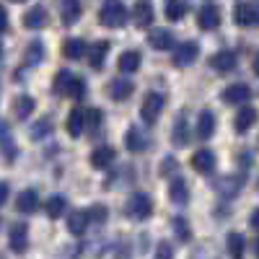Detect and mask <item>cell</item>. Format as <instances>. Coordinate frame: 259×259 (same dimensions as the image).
Wrapping results in <instances>:
<instances>
[{
    "label": "cell",
    "mask_w": 259,
    "mask_h": 259,
    "mask_svg": "<svg viewBox=\"0 0 259 259\" xmlns=\"http://www.w3.org/2000/svg\"><path fill=\"white\" fill-rule=\"evenodd\" d=\"M124 212H127V218H133V221H145V218H150V212H153V202H150V197L145 192H133L124 202Z\"/></svg>",
    "instance_id": "obj_1"
},
{
    "label": "cell",
    "mask_w": 259,
    "mask_h": 259,
    "mask_svg": "<svg viewBox=\"0 0 259 259\" xmlns=\"http://www.w3.org/2000/svg\"><path fill=\"white\" fill-rule=\"evenodd\" d=\"M99 21H101V26L119 29L127 21V8L119 3V0H106V3L101 6V11H99Z\"/></svg>",
    "instance_id": "obj_2"
},
{
    "label": "cell",
    "mask_w": 259,
    "mask_h": 259,
    "mask_svg": "<svg viewBox=\"0 0 259 259\" xmlns=\"http://www.w3.org/2000/svg\"><path fill=\"white\" fill-rule=\"evenodd\" d=\"M161 109H163V96L161 94H148L145 99H143V106H140V117H143V122H148V124H153L158 117H161Z\"/></svg>",
    "instance_id": "obj_3"
},
{
    "label": "cell",
    "mask_w": 259,
    "mask_h": 259,
    "mask_svg": "<svg viewBox=\"0 0 259 259\" xmlns=\"http://www.w3.org/2000/svg\"><path fill=\"white\" fill-rule=\"evenodd\" d=\"M200 55V47H197V41H184V45L174 47V65L177 68H187V65H192L194 60H197Z\"/></svg>",
    "instance_id": "obj_4"
},
{
    "label": "cell",
    "mask_w": 259,
    "mask_h": 259,
    "mask_svg": "<svg viewBox=\"0 0 259 259\" xmlns=\"http://www.w3.org/2000/svg\"><path fill=\"white\" fill-rule=\"evenodd\" d=\"M197 24H200V29H205V31L218 29V24H221V11H218V6H212V3L202 6V8H200V16H197Z\"/></svg>",
    "instance_id": "obj_5"
},
{
    "label": "cell",
    "mask_w": 259,
    "mask_h": 259,
    "mask_svg": "<svg viewBox=\"0 0 259 259\" xmlns=\"http://www.w3.org/2000/svg\"><path fill=\"white\" fill-rule=\"evenodd\" d=\"M192 166H194V171H200V174H210V171L215 168L212 150H207V148L194 150V153H192Z\"/></svg>",
    "instance_id": "obj_6"
},
{
    "label": "cell",
    "mask_w": 259,
    "mask_h": 259,
    "mask_svg": "<svg viewBox=\"0 0 259 259\" xmlns=\"http://www.w3.org/2000/svg\"><path fill=\"white\" fill-rule=\"evenodd\" d=\"M0 153H3L8 161H16L18 156V148H16V140L11 135V127L6 122H0Z\"/></svg>",
    "instance_id": "obj_7"
},
{
    "label": "cell",
    "mask_w": 259,
    "mask_h": 259,
    "mask_svg": "<svg viewBox=\"0 0 259 259\" xmlns=\"http://www.w3.org/2000/svg\"><path fill=\"white\" fill-rule=\"evenodd\" d=\"M249 96H251V89L246 83H233V85H228V89L223 91V101L226 104H246Z\"/></svg>",
    "instance_id": "obj_8"
},
{
    "label": "cell",
    "mask_w": 259,
    "mask_h": 259,
    "mask_svg": "<svg viewBox=\"0 0 259 259\" xmlns=\"http://www.w3.org/2000/svg\"><path fill=\"white\" fill-rule=\"evenodd\" d=\"M133 18H135L138 26L148 29L153 24V3H150V0H138L135 8H133Z\"/></svg>",
    "instance_id": "obj_9"
},
{
    "label": "cell",
    "mask_w": 259,
    "mask_h": 259,
    "mask_svg": "<svg viewBox=\"0 0 259 259\" xmlns=\"http://www.w3.org/2000/svg\"><path fill=\"white\" fill-rule=\"evenodd\" d=\"M8 241H11V249H13L16 254H21V251L26 249V244H29V228H26L24 223H16V226H11Z\"/></svg>",
    "instance_id": "obj_10"
},
{
    "label": "cell",
    "mask_w": 259,
    "mask_h": 259,
    "mask_svg": "<svg viewBox=\"0 0 259 259\" xmlns=\"http://www.w3.org/2000/svg\"><path fill=\"white\" fill-rule=\"evenodd\" d=\"M254 122H256V109L254 106H244V109H239L236 112V119H233V127H236V133H249V130L254 127Z\"/></svg>",
    "instance_id": "obj_11"
},
{
    "label": "cell",
    "mask_w": 259,
    "mask_h": 259,
    "mask_svg": "<svg viewBox=\"0 0 259 259\" xmlns=\"http://www.w3.org/2000/svg\"><path fill=\"white\" fill-rule=\"evenodd\" d=\"M89 212L85 210H73V212H68V231L73 233V236H83L85 233V228H89Z\"/></svg>",
    "instance_id": "obj_12"
},
{
    "label": "cell",
    "mask_w": 259,
    "mask_h": 259,
    "mask_svg": "<svg viewBox=\"0 0 259 259\" xmlns=\"http://www.w3.org/2000/svg\"><path fill=\"white\" fill-rule=\"evenodd\" d=\"M65 127H68V133H70V138H80L83 135V130H85V109H73L70 114H68V122H65Z\"/></svg>",
    "instance_id": "obj_13"
},
{
    "label": "cell",
    "mask_w": 259,
    "mask_h": 259,
    "mask_svg": "<svg viewBox=\"0 0 259 259\" xmlns=\"http://www.w3.org/2000/svg\"><path fill=\"white\" fill-rule=\"evenodd\" d=\"M210 68H215L218 73L233 70V68H236V55H233L231 50H223V52H218V55H212V57H210Z\"/></svg>",
    "instance_id": "obj_14"
},
{
    "label": "cell",
    "mask_w": 259,
    "mask_h": 259,
    "mask_svg": "<svg viewBox=\"0 0 259 259\" xmlns=\"http://www.w3.org/2000/svg\"><path fill=\"white\" fill-rule=\"evenodd\" d=\"M148 45L153 50H171L174 47V36H171V31H166V29H153L148 34Z\"/></svg>",
    "instance_id": "obj_15"
},
{
    "label": "cell",
    "mask_w": 259,
    "mask_h": 259,
    "mask_svg": "<svg viewBox=\"0 0 259 259\" xmlns=\"http://www.w3.org/2000/svg\"><path fill=\"white\" fill-rule=\"evenodd\" d=\"M124 145H127L130 153H143V150H145V135H143V130L130 127L127 135H124Z\"/></svg>",
    "instance_id": "obj_16"
},
{
    "label": "cell",
    "mask_w": 259,
    "mask_h": 259,
    "mask_svg": "<svg viewBox=\"0 0 259 259\" xmlns=\"http://www.w3.org/2000/svg\"><path fill=\"white\" fill-rule=\"evenodd\" d=\"M106 52H109V41H94V45L89 47V65L94 70H99L104 65V57Z\"/></svg>",
    "instance_id": "obj_17"
},
{
    "label": "cell",
    "mask_w": 259,
    "mask_h": 259,
    "mask_svg": "<svg viewBox=\"0 0 259 259\" xmlns=\"http://www.w3.org/2000/svg\"><path fill=\"white\" fill-rule=\"evenodd\" d=\"M233 21H236L239 26H251V24H254V8H251V3H246V0L236 3V8H233Z\"/></svg>",
    "instance_id": "obj_18"
},
{
    "label": "cell",
    "mask_w": 259,
    "mask_h": 259,
    "mask_svg": "<svg viewBox=\"0 0 259 259\" xmlns=\"http://www.w3.org/2000/svg\"><path fill=\"white\" fill-rule=\"evenodd\" d=\"M133 89H135V85L130 83V80H124V78H117V80H112V83H109V96H112L114 101H124V99H130Z\"/></svg>",
    "instance_id": "obj_19"
},
{
    "label": "cell",
    "mask_w": 259,
    "mask_h": 259,
    "mask_svg": "<svg viewBox=\"0 0 259 259\" xmlns=\"http://www.w3.org/2000/svg\"><path fill=\"white\" fill-rule=\"evenodd\" d=\"M168 200L174 205H187L189 200V192H187V182L184 179H174L168 187Z\"/></svg>",
    "instance_id": "obj_20"
},
{
    "label": "cell",
    "mask_w": 259,
    "mask_h": 259,
    "mask_svg": "<svg viewBox=\"0 0 259 259\" xmlns=\"http://www.w3.org/2000/svg\"><path fill=\"white\" fill-rule=\"evenodd\" d=\"M18 212H34L39 207V194L34 189H24L18 194V202H16Z\"/></svg>",
    "instance_id": "obj_21"
},
{
    "label": "cell",
    "mask_w": 259,
    "mask_h": 259,
    "mask_svg": "<svg viewBox=\"0 0 259 259\" xmlns=\"http://www.w3.org/2000/svg\"><path fill=\"white\" fill-rule=\"evenodd\" d=\"M24 26H26V29H41V26H47V11L41 8V6L31 8V11L24 16Z\"/></svg>",
    "instance_id": "obj_22"
},
{
    "label": "cell",
    "mask_w": 259,
    "mask_h": 259,
    "mask_svg": "<svg viewBox=\"0 0 259 259\" xmlns=\"http://www.w3.org/2000/svg\"><path fill=\"white\" fill-rule=\"evenodd\" d=\"M112 161H114V148L112 145H101V148H96L94 153H91V163L96 168H106Z\"/></svg>",
    "instance_id": "obj_23"
},
{
    "label": "cell",
    "mask_w": 259,
    "mask_h": 259,
    "mask_svg": "<svg viewBox=\"0 0 259 259\" xmlns=\"http://www.w3.org/2000/svg\"><path fill=\"white\" fill-rule=\"evenodd\" d=\"M212 133H215V117H212V112H202L197 117V138L207 140Z\"/></svg>",
    "instance_id": "obj_24"
},
{
    "label": "cell",
    "mask_w": 259,
    "mask_h": 259,
    "mask_svg": "<svg viewBox=\"0 0 259 259\" xmlns=\"http://www.w3.org/2000/svg\"><path fill=\"white\" fill-rule=\"evenodd\" d=\"M62 55L68 57V60H80L85 55V45H83V39H65V45H62Z\"/></svg>",
    "instance_id": "obj_25"
},
{
    "label": "cell",
    "mask_w": 259,
    "mask_h": 259,
    "mask_svg": "<svg viewBox=\"0 0 259 259\" xmlns=\"http://www.w3.org/2000/svg\"><path fill=\"white\" fill-rule=\"evenodd\" d=\"M138 68H140V52L127 50V52L119 55V70L122 73H135Z\"/></svg>",
    "instance_id": "obj_26"
},
{
    "label": "cell",
    "mask_w": 259,
    "mask_h": 259,
    "mask_svg": "<svg viewBox=\"0 0 259 259\" xmlns=\"http://www.w3.org/2000/svg\"><path fill=\"white\" fill-rule=\"evenodd\" d=\"M226 246H228L231 259H241V256H244V236H241L239 231L228 233V241H226Z\"/></svg>",
    "instance_id": "obj_27"
},
{
    "label": "cell",
    "mask_w": 259,
    "mask_h": 259,
    "mask_svg": "<svg viewBox=\"0 0 259 259\" xmlns=\"http://www.w3.org/2000/svg\"><path fill=\"white\" fill-rule=\"evenodd\" d=\"M13 112H16L18 119H26V117L34 112V99H31V96H18V99L13 101Z\"/></svg>",
    "instance_id": "obj_28"
},
{
    "label": "cell",
    "mask_w": 259,
    "mask_h": 259,
    "mask_svg": "<svg viewBox=\"0 0 259 259\" xmlns=\"http://www.w3.org/2000/svg\"><path fill=\"white\" fill-rule=\"evenodd\" d=\"M80 16V6H78V0H65L62 3V24H75Z\"/></svg>",
    "instance_id": "obj_29"
},
{
    "label": "cell",
    "mask_w": 259,
    "mask_h": 259,
    "mask_svg": "<svg viewBox=\"0 0 259 259\" xmlns=\"http://www.w3.org/2000/svg\"><path fill=\"white\" fill-rule=\"evenodd\" d=\"M73 78H75V75H73V73H68V70L57 73V75H55V94H57V96H68Z\"/></svg>",
    "instance_id": "obj_30"
},
{
    "label": "cell",
    "mask_w": 259,
    "mask_h": 259,
    "mask_svg": "<svg viewBox=\"0 0 259 259\" xmlns=\"http://www.w3.org/2000/svg\"><path fill=\"white\" fill-rule=\"evenodd\" d=\"M163 13H166V18H168V21H179V18H184L187 8H184L182 0H166V8H163Z\"/></svg>",
    "instance_id": "obj_31"
},
{
    "label": "cell",
    "mask_w": 259,
    "mask_h": 259,
    "mask_svg": "<svg viewBox=\"0 0 259 259\" xmlns=\"http://www.w3.org/2000/svg\"><path fill=\"white\" fill-rule=\"evenodd\" d=\"M65 207H68V205H65L62 197H50V200L45 202V212L50 215V218H60V215L65 212Z\"/></svg>",
    "instance_id": "obj_32"
},
{
    "label": "cell",
    "mask_w": 259,
    "mask_h": 259,
    "mask_svg": "<svg viewBox=\"0 0 259 259\" xmlns=\"http://www.w3.org/2000/svg\"><path fill=\"white\" fill-rule=\"evenodd\" d=\"M50 119H39L34 127H31V140H41L45 135H50Z\"/></svg>",
    "instance_id": "obj_33"
},
{
    "label": "cell",
    "mask_w": 259,
    "mask_h": 259,
    "mask_svg": "<svg viewBox=\"0 0 259 259\" xmlns=\"http://www.w3.org/2000/svg\"><path fill=\"white\" fill-rule=\"evenodd\" d=\"M171 226H174L177 239H179V241H189V226H187V221H184V218H174V221H171Z\"/></svg>",
    "instance_id": "obj_34"
},
{
    "label": "cell",
    "mask_w": 259,
    "mask_h": 259,
    "mask_svg": "<svg viewBox=\"0 0 259 259\" xmlns=\"http://www.w3.org/2000/svg\"><path fill=\"white\" fill-rule=\"evenodd\" d=\"M41 55H45L41 45H39V41H31V45H29V52H26V62H29V65H36V62L41 60Z\"/></svg>",
    "instance_id": "obj_35"
},
{
    "label": "cell",
    "mask_w": 259,
    "mask_h": 259,
    "mask_svg": "<svg viewBox=\"0 0 259 259\" xmlns=\"http://www.w3.org/2000/svg\"><path fill=\"white\" fill-rule=\"evenodd\" d=\"M239 187H241V177L236 179V182H233V177H228V179L221 182L218 189H221V194H236V192H239Z\"/></svg>",
    "instance_id": "obj_36"
},
{
    "label": "cell",
    "mask_w": 259,
    "mask_h": 259,
    "mask_svg": "<svg viewBox=\"0 0 259 259\" xmlns=\"http://www.w3.org/2000/svg\"><path fill=\"white\" fill-rule=\"evenodd\" d=\"M101 124V112L99 109H85V130H96Z\"/></svg>",
    "instance_id": "obj_37"
},
{
    "label": "cell",
    "mask_w": 259,
    "mask_h": 259,
    "mask_svg": "<svg viewBox=\"0 0 259 259\" xmlns=\"http://www.w3.org/2000/svg\"><path fill=\"white\" fill-rule=\"evenodd\" d=\"M85 94V85H83V80L80 78H73V83H70V91H68V96L70 99H80Z\"/></svg>",
    "instance_id": "obj_38"
},
{
    "label": "cell",
    "mask_w": 259,
    "mask_h": 259,
    "mask_svg": "<svg viewBox=\"0 0 259 259\" xmlns=\"http://www.w3.org/2000/svg\"><path fill=\"white\" fill-rule=\"evenodd\" d=\"M174 256V249H171V244L168 241H161L158 246H156V259H171Z\"/></svg>",
    "instance_id": "obj_39"
},
{
    "label": "cell",
    "mask_w": 259,
    "mask_h": 259,
    "mask_svg": "<svg viewBox=\"0 0 259 259\" xmlns=\"http://www.w3.org/2000/svg\"><path fill=\"white\" fill-rule=\"evenodd\" d=\"M177 168H179L177 158H171V156H168V158H163V163H161V174H163V177H168V174H174Z\"/></svg>",
    "instance_id": "obj_40"
},
{
    "label": "cell",
    "mask_w": 259,
    "mask_h": 259,
    "mask_svg": "<svg viewBox=\"0 0 259 259\" xmlns=\"http://www.w3.org/2000/svg\"><path fill=\"white\" fill-rule=\"evenodd\" d=\"M89 218L96 221V223H101V221L106 218V207H104V205H94V207L89 210Z\"/></svg>",
    "instance_id": "obj_41"
},
{
    "label": "cell",
    "mask_w": 259,
    "mask_h": 259,
    "mask_svg": "<svg viewBox=\"0 0 259 259\" xmlns=\"http://www.w3.org/2000/svg\"><path fill=\"white\" fill-rule=\"evenodd\" d=\"M174 140H177V143H184V140H187V124H184V119H182V117H179L177 130H174Z\"/></svg>",
    "instance_id": "obj_42"
},
{
    "label": "cell",
    "mask_w": 259,
    "mask_h": 259,
    "mask_svg": "<svg viewBox=\"0 0 259 259\" xmlns=\"http://www.w3.org/2000/svg\"><path fill=\"white\" fill-rule=\"evenodd\" d=\"M8 192H11V187H8L6 182H0V205H6V200H8Z\"/></svg>",
    "instance_id": "obj_43"
},
{
    "label": "cell",
    "mask_w": 259,
    "mask_h": 259,
    "mask_svg": "<svg viewBox=\"0 0 259 259\" xmlns=\"http://www.w3.org/2000/svg\"><path fill=\"white\" fill-rule=\"evenodd\" d=\"M6 26H8V13H6V8L0 6V34L6 31Z\"/></svg>",
    "instance_id": "obj_44"
},
{
    "label": "cell",
    "mask_w": 259,
    "mask_h": 259,
    "mask_svg": "<svg viewBox=\"0 0 259 259\" xmlns=\"http://www.w3.org/2000/svg\"><path fill=\"white\" fill-rule=\"evenodd\" d=\"M249 226H251V228H256V231H259V207H256V210H254V212H251V215H249Z\"/></svg>",
    "instance_id": "obj_45"
},
{
    "label": "cell",
    "mask_w": 259,
    "mask_h": 259,
    "mask_svg": "<svg viewBox=\"0 0 259 259\" xmlns=\"http://www.w3.org/2000/svg\"><path fill=\"white\" fill-rule=\"evenodd\" d=\"M251 8H254V24H259V0H254Z\"/></svg>",
    "instance_id": "obj_46"
},
{
    "label": "cell",
    "mask_w": 259,
    "mask_h": 259,
    "mask_svg": "<svg viewBox=\"0 0 259 259\" xmlns=\"http://www.w3.org/2000/svg\"><path fill=\"white\" fill-rule=\"evenodd\" d=\"M254 73L259 75V52H256V57H254Z\"/></svg>",
    "instance_id": "obj_47"
},
{
    "label": "cell",
    "mask_w": 259,
    "mask_h": 259,
    "mask_svg": "<svg viewBox=\"0 0 259 259\" xmlns=\"http://www.w3.org/2000/svg\"><path fill=\"white\" fill-rule=\"evenodd\" d=\"M254 254H256V259H259V236L254 239Z\"/></svg>",
    "instance_id": "obj_48"
},
{
    "label": "cell",
    "mask_w": 259,
    "mask_h": 259,
    "mask_svg": "<svg viewBox=\"0 0 259 259\" xmlns=\"http://www.w3.org/2000/svg\"><path fill=\"white\" fill-rule=\"evenodd\" d=\"M13 3H24V0H13Z\"/></svg>",
    "instance_id": "obj_49"
},
{
    "label": "cell",
    "mask_w": 259,
    "mask_h": 259,
    "mask_svg": "<svg viewBox=\"0 0 259 259\" xmlns=\"http://www.w3.org/2000/svg\"><path fill=\"white\" fill-rule=\"evenodd\" d=\"M0 57H3V47H0Z\"/></svg>",
    "instance_id": "obj_50"
}]
</instances>
